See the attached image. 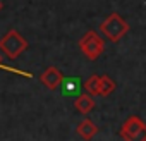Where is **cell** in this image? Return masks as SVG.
I'll return each instance as SVG.
<instances>
[{"mask_svg":"<svg viewBox=\"0 0 146 141\" xmlns=\"http://www.w3.org/2000/svg\"><path fill=\"white\" fill-rule=\"evenodd\" d=\"M79 48H81V52H83V55H84L86 59L96 60V59L103 53L105 43H103V40L98 36L96 31L90 29V31H86V33L83 35V38L79 40Z\"/></svg>","mask_w":146,"mask_h":141,"instance_id":"3957f363","label":"cell"},{"mask_svg":"<svg viewBox=\"0 0 146 141\" xmlns=\"http://www.w3.org/2000/svg\"><path fill=\"white\" fill-rule=\"evenodd\" d=\"M83 88L86 90V93H90V95H100V76L98 74H93V76H90L86 81H84V84H83Z\"/></svg>","mask_w":146,"mask_h":141,"instance_id":"ba28073f","label":"cell"},{"mask_svg":"<svg viewBox=\"0 0 146 141\" xmlns=\"http://www.w3.org/2000/svg\"><path fill=\"white\" fill-rule=\"evenodd\" d=\"M0 70H7V72H12V74H17V76H24V78H33L31 72H26V70H21V69H16V67H11L4 62H0Z\"/></svg>","mask_w":146,"mask_h":141,"instance_id":"30bf717a","label":"cell"},{"mask_svg":"<svg viewBox=\"0 0 146 141\" xmlns=\"http://www.w3.org/2000/svg\"><path fill=\"white\" fill-rule=\"evenodd\" d=\"M2 7H4V4H2V0H0V11H2Z\"/></svg>","mask_w":146,"mask_h":141,"instance_id":"8fae6325","label":"cell"},{"mask_svg":"<svg viewBox=\"0 0 146 141\" xmlns=\"http://www.w3.org/2000/svg\"><path fill=\"white\" fill-rule=\"evenodd\" d=\"M29 43L17 29H9L2 38H0V50H2L9 59H17L23 52H26Z\"/></svg>","mask_w":146,"mask_h":141,"instance_id":"6da1fadb","label":"cell"},{"mask_svg":"<svg viewBox=\"0 0 146 141\" xmlns=\"http://www.w3.org/2000/svg\"><path fill=\"white\" fill-rule=\"evenodd\" d=\"M98 126L93 122V120H90V119H84V120H81L79 122V126H78V132H79V136L83 138V139H91V138H95L96 134H98Z\"/></svg>","mask_w":146,"mask_h":141,"instance_id":"52a82bcc","label":"cell"},{"mask_svg":"<svg viewBox=\"0 0 146 141\" xmlns=\"http://www.w3.org/2000/svg\"><path fill=\"white\" fill-rule=\"evenodd\" d=\"M115 88H117V86H115L113 79H110L107 74L100 76V95H102V96H108V95H112Z\"/></svg>","mask_w":146,"mask_h":141,"instance_id":"9c48e42d","label":"cell"},{"mask_svg":"<svg viewBox=\"0 0 146 141\" xmlns=\"http://www.w3.org/2000/svg\"><path fill=\"white\" fill-rule=\"evenodd\" d=\"M120 138L122 139H139V141H146V124L137 117V115H131L129 119H125V122L120 127Z\"/></svg>","mask_w":146,"mask_h":141,"instance_id":"277c9868","label":"cell"},{"mask_svg":"<svg viewBox=\"0 0 146 141\" xmlns=\"http://www.w3.org/2000/svg\"><path fill=\"white\" fill-rule=\"evenodd\" d=\"M95 100H93V95H90V93H84V95H79L78 96V100L74 102V107H76V110L78 112H81V114H90L93 108H95Z\"/></svg>","mask_w":146,"mask_h":141,"instance_id":"8992f818","label":"cell"},{"mask_svg":"<svg viewBox=\"0 0 146 141\" xmlns=\"http://www.w3.org/2000/svg\"><path fill=\"white\" fill-rule=\"evenodd\" d=\"M100 31H102L110 41L117 43V41H120V40L129 33V24H127L117 12H113V14H110L107 19H103V23L100 24Z\"/></svg>","mask_w":146,"mask_h":141,"instance_id":"7a4b0ae2","label":"cell"},{"mask_svg":"<svg viewBox=\"0 0 146 141\" xmlns=\"http://www.w3.org/2000/svg\"><path fill=\"white\" fill-rule=\"evenodd\" d=\"M40 81L45 88L48 90H57L64 83V74L60 72V69L57 67H48L43 70V74L40 76Z\"/></svg>","mask_w":146,"mask_h":141,"instance_id":"5b68a950","label":"cell"}]
</instances>
